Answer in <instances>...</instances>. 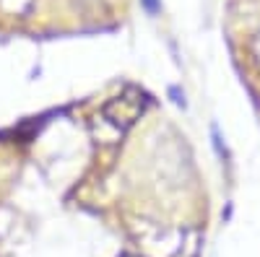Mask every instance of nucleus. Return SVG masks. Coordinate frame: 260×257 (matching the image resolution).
I'll use <instances>...</instances> for the list:
<instances>
[{
  "mask_svg": "<svg viewBox=\"0 0 260 257\" xmlns=\"http://www.w3.org/2000/svg\"><path fill=\"white\" fill-rule=\"evenodd\" d=\"M146 6H148V11H156V0H146Z\"/></svg>",
  "mask_w": 260,
  "mask_h": 257,
  "instance_id": "f257e3e1",
  "label": "nucleus"
}]
</instances>
